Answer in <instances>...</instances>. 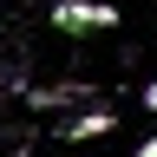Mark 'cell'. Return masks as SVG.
Segmentation results:
<instances>
[{
  "label": "cell",
  "instance_id": "1",
  "mask_svg": "<svg viewBox=\"0 0 157 157\" xmlns=\"http://www.w3.org/2000/svg\"><path fill=\"white\" fill-rule=\"evenodd\" d=\"M52 26L59 33H105V26H118V7L111 0H52Z\"/></svg>",
  "mask_w": 157,
  "mask_h": 157
},
{
  "label": "cell",
  "instance_id": "4",
  "mask_svg": "<svg viewBox=\"0 0 157 157\" xmlns=\"http://www.w3.org/2000/svg\"><path fill=\"white\" fill-rule=\"evenodd\" d=\"M131 157H157V131H151V137H144V144H137Z\"/></svg>",
  "mask_w": 157,
  "mask_h": 157
},
{
  "label": "cell",
  "instance_id": "5",
  "mask_svg": "<svg viewBox=\"0 0 157 157\" xmlns=\"http://www.w3.org/2000/svg\"><path fill=\"white\" fill-rule=\"evenodd\" d=\"M144 105H151V111H157V78H151V85H144Z\"/></svg>",
  "mask_w": 157,
  "mask_h": 157
},
{
  "label": "cell",
  "instance_id": "3",
  "mask_svg": "<svg viewBox=\"0 0 157 157\" xmlns=\"http://www.w3.org/2000/svg\"><path fill=\"white\" fill-rule=\"evenodd\" d=\"M26 98H33V105L39 111H85V105H98V92L92 85H26Z\"/></svg>",
  "mask_w": 157,
  "mask_h": 157
},
{
  "label": "cell",
  "instance_id": "2",
  "mask_svg": "<svg viewBox=\"0 0 157 157\" xmlns=\"http://www.w3.org/2000/svg\"><path fill=\"white\" fill-rule=\"evenodd\" d=\"M118 131V111L98 98V105H85V111H72V118H59L52 124V137H66V144H92V137H111Z\"/></svg>",
  "mask_w": 157,
  "mask_h": 157
}]
</instances>
